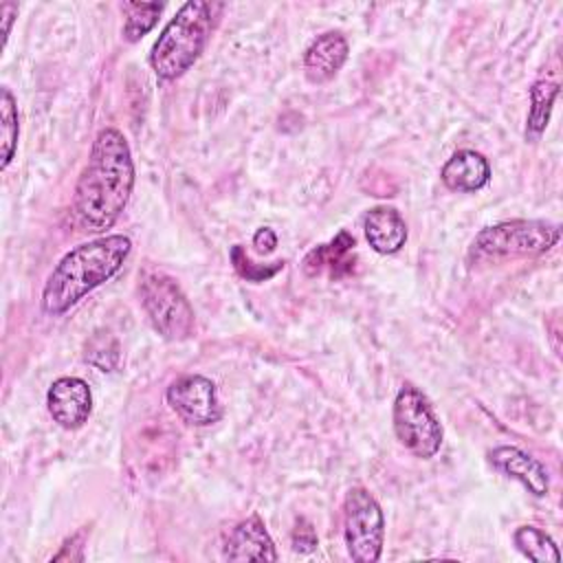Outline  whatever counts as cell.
I'll list each match as a JSON object with an SVG mask.
<instances>
[{"label": "cell", "mask_w": 563, "mask_h": 563, "mask_svg": "<svg viewBox=\"0 0 563 563\" xmlns=\"http://www.w3.org/2000/svg\"><path fill=\"white\" fill-rule=\"evenodd\" d=\"M354 238L347 231H339L328 244L312 249L303 257V273L310 277L328 275L332 279L352 275L354 271Z\"/></svg>", "instance_id": "cell-13"}, {"label": "cell", "mask_w": 563, "mask_h": 563, "mask_svg": "<svg viewBox=\"0 0 563 563\" xmlns=\"http://www.w3.org/2000/svg\"><path fill=\"white\" fill-rule=\"evenodd\" d=\"M556 95H559V84L556 81H550V79L541 77L532 84V88H530V110H528V121H526V139L528 141L534 143L545 132Z\"/></svg>", "instance_id": "cell-16"}, {"label": "cell", "mask_w": 563, "mask_h": 563, "mask_svg": "<svg viewBox=\"0 0 563 563\" xmlns=\"http://www.w3.org/2000/svg\"><path fill=\"white\" fill-rule=\"evenodd\" d=\"M0 13H2V37H4V42H7V37H9V33H11V24H13V18L18 15V7L15 4H11V2H2V7H0Z\"/></svg>", "instance_id": "cell-24"}, {"label": "cell", "mask_w": 563, "mask_h": 563, "mask_svg": "<svg viewBox=\"0 0 563 563\" xmlns=\"http://www.w3.org/2000/svg\"><path fill=\"white\" fill-rule=\"evenodd\" d=\"M231 262L235 266V271L246 279V282H266L273 275H277L284 268V262H273V264H255L251 262V257L244 253V249L240 244L231 246Z\"/></svg>", "instance_id": "cell-21"}, {"label": "cell", "mask_w": 563, "mask_h": 563, "mask_svg": "<svg viewBox=\"0 0 563 563\" xmlns=\"http://www.w3.org/2000/svg\"><path fill=\"white\" fill-rule=\"evenodd\" d=\"M495 468L508 477L523 484V488L534 497H545L550 490V475L545 466L517 446H497L488 453Z\"/></svg>", "instance_id": "cell-11"}, {"label": "cell", "mask_w": 563, "mask_h": 563, "mask_svg": "<svg viewBox=\"0 0 563 563\" xmlns=\"http://www.w3.org/2000/svg\"><path fill=\"white\" fill-rule=\"evenodd\" d=\"M317 548V534L308 519H297L292 530V550L297 552H312Z\"/></svg>", "instance_id": "cell-22"}, {"label": "cell", "mask_w": 563, "mask_h": 563, "mask_svg": "<svg viewBox=\"0 0 563 563\" xmlns=\"http://www.w3.org/2000/svg\"><path fill=\"white\" fill-rule=\"evenodd\" d=\"M0 121H2V161L0 169H7L15 150H18V134H20V119H18V106L7 86H2L0 97Z\"/></svg>", "instance_id": "cell-19"}, {"label": "cell", "mask_w": 563, "mask_h": 563, "mask_svg": "<svg viewBox=\"0 0 563 563\" xmlns=\"http://www.w3.org/2000/svg\"><path fill=\"white\" fill-rule=\"evenodd\" d=\"M350 53L347 40L339 31L321 33L303 53V73L312 84L330 81L341 66L345 64Z\"/></svg>", "instance_id": "cell-12"}, {"label": "cell", "mask_w": 563, "mask_h": 563, "mask_svg": "<svg viewBox=\"0 0 563 563\" xmlns=\"http://www.w3.org/2000/svg\"><path fill=\"white\" fill-rule=\"evenodd\" d=\"M345 545L356 563H374L383 554L385 517L378 501L361 486L347 490L343 501Z\"/></svg>", "instance_id": "cell-7"}, {"label": "cell", "mask_w": 563, "mask_h": 563, "mask_svg": "<svg viewBox=\"0 0 563 563\" xmlns=\"http://www.w3.org/2000/svg\"><path fill=\"white\" fill-rule=\"evenodd\" d=\"M141 303L154 330L169 341H183L194 332V308L180 286L161 271H145L139 284Z\"/></svg>", "instance_id": "cell-5"}, {"label": "cell", "mask_w": 563, "mask_h": 563, "mask_svg": "<svg viewBox=\"0 0 563 563\" xmlns=\"http://www.w3.org/2000/svg\"><path fill=\"white\" fill-rule=\"evenodd\" d=\"M119 343L108 334H95L86 345V361L101 372H112L119 365Z\"/></svg>", "instance_id": "cell-20"}, {"label": "cell", "mask_w": 563, "mask_h": 563, "mask_svg": "<svg viewBox=\"0 0 563 563\" xmlns=\"http://www.w3.org/2000/svg\"><path fill=\"white\" fill-rule=\"evenodd\" d=\"M220 11L222 4L205 0L185 2L176 11L150 53V66L158 79L172 81L196 64L211 37Z\"/></svg>", "instance_id": "cell-3"}, {"label": "cell", "mask_w": 563, "mask_h": 563, "mask_svg": "<svg viewBox=\"0 0 563 563\" xmlns=\"http://www.w3.org/2000/svg\"><path fill=\"white\" fill-rule=\"evenodd\" d=\"M440 176L453 191H477L488 183L490 165L479 152L460 150L444 163Z\"/></svg>", "instance_id": "cell-15"}, {"label": "cell", "mask_w": 563, "mask_h": 563, "mask_svg": "<svg viewBox=\"0 0 563 563\" xmlns=\"http://www.w3.org/2000/svg\"><path fill=\"white\" fill-rule=\"evenodd\" d=\"M391 420L398 442L416 457L429 460L440 451L444 435L442 424L418 387L407 383L398 389Z\"/></svg>", "instance_id": "cell-6"}, {"label": "cell", "mask_w": 563, "mask_h": 563, "mask_svg": "<svg viewBox=\"0 0 563 563\" xmlns=\"http://www.w3.org/2000/svg\"><path fill=\"white\" fill-rule=\"evenodd\" d=\"M165 396L169 407L194 427H209L222 418L218 389L209 378L200 374L176 378L167 387Z\"/></svg>", "instance_id": "cell-8"}, {"label": "cell", "mask_w": 563, "mask_h": 563, "mask_svg": "<svg viewBox=\"0 0 563 563\" xmlns=\"http://www.w3.org/2000/svg\"><path fill=\"white\" fill-rule=\"evenodd\" d=\"M253 246H255V251L262 253V255L273 253L275 246H277V235H275V231L268 229V227H262V229L253 235Z\"/></svg>", "instance_id": "cell-23"}, {"label": "cell", "mask_w": 563, "mask_h": 563, "mask_svg": "<svg viewBox=\"0 0 563 563\" xmlns=\"http://www.w3.org/2000/svg\"><path fill=\"white\" fill-rule=\"evenodd\" d=\"M559 238V224L543 220H510L482 229L475 235L468 255L475 262L534 257L550 251Z\"/></svg>", "instance_id": "cell-4"}, {"label": "cell", "mask_w": 563, "mask_h": 563, "mask_svg": "<svg viewBox=\"0 0 563 563\" xmlns=\"http://www.w3.org/2000/svg\"><path fill=\"white\" fill-rule=\"evenodd\" d=\"M132 251L128 235L114 233L70 249L48 273L42 290V310L51 317L68 312L90 290L108 282Z\"/></svg>", "instance_id": "cell-2"}, {"label": "cell", "mask_w": 563, "mask_h": 563, "mask_svg": "<svg viewBox=\"0 0 563 563\" xmlns=\"http://www.w3.org/2000/svg\"><path fill=\"white\" fill-rule=\"evenodd\" d=\"M46 407L62 429L73 431L88 422L92 411V391L84 378L62 376L48 387Z\"/></svg>", "instance_id": "cell-9"}, {"label": "cell", "mask_w": 563, "mask_h": 563, "mask_svg": "<svg viewBox=\"0 0 563 563\" xmlns=\"http://www.w3.org/2000/svg\"><path fill=\"white\" fill-rule=\"evenodd\" d=\"M121 9H123V15H125L123 37L128 42H139L158 22L163 4L161 2H136V0H130V2H123Z\"/></svg>", "instance_id": "cell-18"}, {"label": "cell", "mask_w": 563, "mask_h": 563, "mask_svg": "<svg viewBox=\"0 0 563 563\" xmlns=\"http://www.w3.org/2000/svg\"><path fill=\"white\" fill-rule=\"evenodd\" d=\"M132 189L134 161L125 136L117 128L99 130L73 191L77 224L90 233L110 229L128 207Z\"/></svg>", "instance_id": "cell-1"}, {"label": "cell", "mask_w": 563, "mask_h": 563, "mask_svg": "<svg viewBox=\"0 0 563 563\" xmlns=\"http://www.w3.org/2000/svg\"><path fill=\"white\" fill-rule=\"evenodd\" d=\"M512 541H515L517 550L534 563H559L561 561V552H559L556 543L552 541V537H548L543 530H539L534 526H519L512 534Z\"/></svg>", "instance_id": "cell-17"}, {"label": "cell", "mask_w": 563, "mask_h": 563, "mask_svg": "<svg viewBox=\"0 0 563 563\" xmlns=\"http://www.w3.org/2000/svg\"><path fill=\"white\" fill-rule=\"evenodd\" d=\"M363 231L369 246L380 255H391L407 242L405 218L394 207L369 209L363 216Z\"/></svg>", "instance_id": "cell-14"}, {"label": "cell", "mask_w": 563, "mask_h": 563, "mask_svg": "<svg viewBox=\"0 0 563 563\" xmlns=\"http://www.w3.org/2000/svg\"><path fill=\"white\" fill-rule=\"evenodd\" d=\"M222 554L227 561H277L275 543L257 515L240 521L229 532Z\"/></svg>", "instance_id": "cell-10"}]
</instances>
